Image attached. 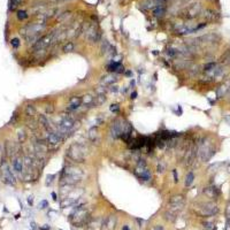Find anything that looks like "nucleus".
Returning <instances> with one entry per match:
<instances>
[{
  "label": "nucleus",
  "mask_w": 230,
  "mask_h": 230,
  "mask_svg": "<svg viewBox=\"0 0 230 230\" xmlns=\"http://www.w3.org/2000/svg\"><path fill=\"white\" fill-rule=\"evenodd\" d=\"M83 176V173L75 167H67L63 169L62 175H61V182L68 185H74L76 183H78Z\"/></svg>",
  "instance_id": "nucleus-1"
},
{
  "label": "nucleus",
  "mask_w": 230,
  "mask_h": 230,
  "mask_svg": "<svg viewBox=\"0 0 230 230\" xmlns=\"http://www.w3.org/2000/svg\"><path fill=\"white\" fill-rule=\"evenodd\" d=\"M69 220L76 227H82L84 224L88 223L89 220V212L83 206H78L77 208L74 210L73 213L69 215Z\"/></svg>",
  "instance_id": "nucleus-2"
},
{
  "label": "nucleus",
  "mask_w": 230,
  "mask_h": 230,
  "mask_svg": "<svg viewBox=\"0 0 230 230\" xmlns=\"http://www.w3.org/2000/svg\"><path fill=\"white\" fill-rule=\"evenodd\" d=\"M68 156L73 159L74 161L82 162L85 157V148L82 147L80 144H74L68 150Z\"/></svg>",
  "instance_id": "nucleus-3"
},
{
  "label": "nucleus",
  "mask_w": 230,
  "mask_h": 230,
  "mask_svg": "<svg viewBox=\"0 0 230 230\" xmlns=\"http://www.w3.org/2000/svg\"><path fill=\"white\" fill-rule=\"evenodd\" d=\"M213 154H214V150L209 146L208 144L203 143V144L200 145V148H199V157L201 158L203 161H207V160H209Z\"/></svg>",
  "instance_id": "nucleus-4"
},
{
  "label": "nucleus",
  "mask_w": 230,
  "mask_h": 230,
  "mask_svg": "<svg viewBox=\"0 0 230 230\" xmlns=\"http://www.w3.org/2000/svg\"><path fill=\"white\" fill-rule=\"evenodd\" d=\"M51 41H52V35L43 37V38H41L38 42L36 43V45H35L33 50H35L36 52H42V51H45V50H46V47H48V45L51 44Z\"/></svg>",
  "instance_id": "nucleus-5"
},
{
  "label": "nucleus",
  "mask_w": 230,
  "mask_h": 230,
  "mask_svg": "<svg viewBox=\"0 0 230 230\" xmlns=\"http://www.w3.org/2000/svg\"><path fill=\"white\" fill-rule=\"evenodd\" d=\"M1 170H2V181L6 183V184H15V178H14V175L12 174L11 169L7 165H4L1 167Z\"/></svg>",
  "instance_id": "nucleus-6"
},
{
  "label": "nucleus",
  "mask_w": 230,
  "mask_h": 230,
  "mask_svg": "<svg viewBox=\"0 0 230 230\" xmlns=\"http://www.w3.org/2000/svg\"><path fill=\"white\" fill-rule=\"evenodd\" d=\"M219 212V207L214 204H204L203 207H201V214L205 215V216H212V215H215L216 213Z\"/></svg>",
  "instance_id": "nucleus-7"
},
{
  "label": "nucleus",
  "mask_w": 230,
  "mask_h": 230,
  "mask_svg": "<svg viewBox=\"0 0 230 230\" xmlns=\"http://www.w3.org/2000/svg\"><path fill=\"white\" fill-rule=\"evenodd\" d=\"M136 174L142 181H148L151 178V173L146 168V166H137Z\"/></svg>",
  "instance_id": "nucleus-8"
},
{
  "label": "nucleus",
  "mask_w": 230,
  "mask_h": 230,
  "mask_svg": "<svg viewBox=\"0 0 230 230\" xmlns=\"http://www.w3.org/2000/svg\"><path fill=\"white\" fill-rule=\"evenodd\" d=\"M104 227V219H94L88 223L86 230H103Z\"/></svg>",
  "instance_id": "nucleus-9"
},
{
  "label": "nucleus",
  "mask_w": 230,
  "mask_h": 230,
  "mask_svg": "<svg viewBox=\"0 0 230 230\" xmlns=\"http://www.w3.org/2000/svg\"><path fill=\"white\" fill-rule=\"evenodd\" d=\"M59 127H60V130L62 132H67V131H69L74 127V121L70 117H63L62 121L60 122V126Z\"/></svg>",
  "instance_id": "nucleus-10"
},
{
  "label": "nucleus",
  "mask_w": 230,
  "mask_h": 230,
  "mask_svg": "<svg viewBox=\"0 0 230 230\" xmlns=\"http://www.w3.org/2000/svg\"><path fill=\"white\" fill-rule=\"evenodd\" d=\"M169 205H170V208L171 209H181L184 205V200L181 196L177 197H173L169 201Z\"/></svg>",
  "instance_id": "nucleus-11"
},
{
  "label": "nucleus",
  "mask_w": 230,
  "mask_h": 230,
  "mask_svg": "<svg viewBox=\"0 0 230 230\" xmlns=\"http://www.w3.org/2000/svg\"><path fill=\"white\" fill-rule=\"evenodd\" d=\"M115 224H116V218L114 215H111L108 218L104 219V230H113L115 228Z\"/></svg>",
  "instance_id": "nucleus-12"
},
{
  "label": "nucleus",
  "mask_w": 230,
  "mask_h": 230,
  "mask_svg": "<svg viewBox=\"0 0 230 230\" xmlns=\"http://www.w3.org/2000/svg\"><path fill=\"white\" fill-rule=\"evenodd\" d=\"M61 140H62V136L61 134H58V132H50L47 136V143L51 145H56Z\"/></svg>",
  "instance_id": "nucleus-13"
},
{
  "label": "nucleus",
  "mask_w": 230,
  "mask_h": 230,
  "mask_svg": "<svg viewBox=\"0 0 230 230\" xmlns=\"http://www.w3.org/2000/svg\"><path fill=\"white\" fill-rule=\"evenodd\" d=\"M83 103V100H82V98H80V97H74L70 99V106L68 107V109L69 111H75V109H77L81 104Z\"/></svg>",
  "instance_id": "nucleus-14"
},
{
  "label": "nucleus",
  "mask_w": 230,
  "mask_h": 230,
  "mask_svg": "<svg viewBox=\"0 0 230 230\" xmlns=\"http://www.w3.org/2000/svg\"><path fill=\"white\" fill-rule=\"evenodd\" d=\"M98 36H99V33L97 32V30L94 29L93 27H91V28L86 31V38H88L89 41H91V42H95V41L98 39Z\"/></svg>",
  "instance_id": "nucleus-15"
},
{
  "label": "nucleus",
  "mask_w": 230,
  "mask_h": 230,
  "mask_svg": "<svg viewBox=\"0 0 230 230\" xmlns=\"http://www.w3.org/2000/svg\"><path fill=\"white\" fill-rule=\"evenodd\" d=\"M13 168L15 169V171L22 173V170H23V162H22V159L16 158V159L13 161Z\"/></svg>",
  "instance_id": "nucleus-16"
},
{
  "label": "nucleus",
  "mask_w": 230,
  "mask_h": 230,
  "mask_svg": "<svg viewBox=\"0 0 230 230\" xmlns=\"http://www.w3.org/2000/svg\"><path fill=\"white\" fill-rule=\"evenodd\" d=\"M199 11H200V7H199V5H195L193 7H191L190 9H188L187 11V16L188 17H190V19H192V17H195L197 14L199 13Z\"/></svg>",
  "instance_id": "nucleus-17"
},
{
  "label": "nucleus",
  "mask_w": 230,
  "mask_h": 230,
  "mask_svg": "<svg viewBox=\"0 0 230 230\" xmlns=\"http://www.w3.org/2000/svg\"><path fill=\"white\" fill-rule=\"evenodd\" d=\"M165 14H166V8L162 6H158L153 9V15L157 17H162Z\"/></svg>",
  "instance_id": "nucleus-18"
},
{
  "label": "nucleus",
  "mask_w": 230,
  "mask_h": 230,
  "mask_svg": "<svg viewBox=\"0 0 230 230\" xmlns=\"http://www.w3.org/2000/svg\"><path fill=\"white\" fill-rule=\"evenodd\" d=\"M205 195L209 197V198H214L218 196V192H216V188H206L204 190Z\"/></svg>",
  "instance_id": "nucleus-19"
},
{
  "label": "nucleus",
  "mask_w": 230,
  "mask_h": 230,
  "mask_svg": "<svg viewBox=\"0 0 230 230\" xmlns=\"http://www.w3.org/2000/svg\"><path fill=\"white\" fill-rule=\"evenodd\" d=\"M121 63L120 62H112L108 67H107V70L108 72H117V69H121Z\"/></svg>",
  "instance_id": "nucleus-20"
},
{
  "label": "nucleus",
  "mask_w": 230,
  "mask_h": 230,
  "mask_svg": "<svg viewBox=\"0 0 230 230\" xmlns=\"http://www.w3.org/2000/svg\"><path fill=\"white\" fill-rule=\"evenodd\" d=\"M106 101V95L105 94H99L98 97H95V100H93V104L97 105V106H100V105H103Z\"/></svg>",
  "instance_id": "nucleus-21"
},
{
  "label": "nucleus",
  "mask_w": 230,
  "mask_h": 230,
  "mask_svg": "<svg viewBox=\"0 0 230 230\" xmlns=\"http://www.w3.org/2000/svg\"><path fill=\"white\" fill-rule=\"evenodd\" d=\"M193 179H195L193 173H189L187 175V177H185V187H190L193 183Z\"/></svg>",
  "instance_id": "nucleus-22"
},
{
  "label": "nucleus",
  "mask_w": 230,
  "mask_h": 230,
  "mask_svg": "<svg viewBox=\"0 0 230 230\" xmlns=\"http://www.w3.org/2000/svg\"><path fill=\"white\" fill-rule=\"evenodd\" d=\"M22 0H11V4H9V9L11 11H15L16 9V7L21 4Z\"/></svg>",
  "instance_id": "nucleus-23"
},
{
  "label": "nucleus",
  "mask_w": 230,
  "mask_h": 230,
  "mask_svg": "<svg viewBox=\"0 0 230 230\" xmlns=\"http://www.w3.org/2000/svg\"><path fill=\"white\" fill-rule=\"evenodd\" d=\"M74 44L73 43H67V45L63 46V52H72L74 51Z\"/></svg>",
  "instance_id": "nucleus-24"
},
{
  "label": "nucleus",
  "mask_w": 230,
  "mask_h": 230,
  "mask_svg": "<svg viewBox=\"0 0 230 230\" xmlns=\"http://www.w3.org/2000/svg\"><path fill=\"white\" fill-rule=\"evenodd\" d=\"M27 17H28V14H27V12L25 11H19L17 12V19H19V20L23 21V20H25Z\"/></svg>",
  "instance_id": "nucleus-25"
},
{
  "label": "nucleus",
  "mask_w": 230,
  "mask_h": 230,
  "mask_svg": "<svg viewBox=\"0 0 230 230\" xmlns=\"http://www.w3.org/2000/svg\"><path fill=\"white\" fill-rule=\"evenodd\" d=\"M115 81H116V78L113 77V76H107V77H104V80H103V82L105 84H112Z\"/></svg>",
  "instance_id": "nucleus-26"
},
{
  "label": "nucleus",
  "mask_w": 230,
  "mask_h": 230,
  "mask_svg": "<svg viewBox=\"0 0 230 230\" xmlns=\"http://www.w3.org/2000/svg\"><path fill=\"white\" fill-rule=\"evenodd\" d=\"M216 67V64L214 62H210V63H207V64H205V67H204V69L206 70V72H210V70H213L214 68Z\"/></svg>",
  "instance_id": "nucleus-27"
},
{
  "label": "nucleus",
  "mask_w": 230,
  "mask_h": 230,
  "mask_svg": "<svg viewBox=\"0 0 230 230\" xmlns=\"http://www.w3.org/2000/svg\"><path fill=\"white\" fill-rule=\"evenodd\" d=\"M204 228H205V230H215L216 229L215 226H214L213 223H210V222H205V223H204Z\"/></svg>",
  "instance_id": "nucleus-28"
},
{
  "label": "nucleus",
  "mask_w": 230,
  "mask_h": 230,
  "mask_svg": "<svg viewBox=\"0 0 230 230\" xmlns=\"http://www.w3.org/2000/svg\"><path fill=\"white\" fill-rule=\"evenodd\" d=\"M83 103L85 105H89V104H93V98L91 95H85V98L83 99Z\"/></svg>",
  "instance_id": "nucleus-29"
},
{
  "label": "nucleus",
  "mask_w": 230,
  "mask_h": 230,
  "mask_svg": "<svg viewBox=\"0 0 230 230\" xmlns=\"http://www.w3.org/2000/svg\"><path fill=\"white\" fill-rule=\"evenodd\" d=\"M25 113H27V115H33L35 114V108L32 107L31 105L27 106V108H25Z\"/></svg>",
  "instance_id": "nucleus-30"
},
{
  "label": "nucleus",
  "mask_w": 230,
  "mask_h": 230,
  "mask_svg": "<svg viewBox=\"0 0 230 230\" xmlns=\"http://www.w3.org/2000/svg\"><path fill=\"white\" fill-rule=\"evenodd\" d=\"M11 44L13 47H19V46H20V39H19V38H13Z\"/></svg>",
  "instance_id": "nucleus-31"
},
{
  "label": "nucleus",
  "mask_w": 230,
  "mask_h": 230,
  "mask_svg": "<svg viewBox=\"0 0 230 230\" xmlns=\"http://www.w3.org/2000/svg\"><path fill=\"white\" fill-rule=\"evenodd\" d=\"M119 109H120V107H119V105H117V104L111 105V111H112L113 113H116V112H119Z\"/></svg>",
  "instance_id": "nucleus-32"
},
{
  "label": "nucleus",
  "mask_w": 230,
  "mask_h": 230,
  "mask_svg": "<svg viewBox=\"0 0 230 230\" xmlns=\"http://www.w3.org/2000/svg\"><path fill=\"white\" fill-rule=\"evenodd\" d=\"M157 169H158V173H162V171L165 170V165H163L162 162H159Z\"/></svg>",
  "instance_id": "nucleus-33"
},
{
  "label": "nucleus",
  "mask_w": 230,
  "mask_h": 230,
  "mask_svg": "<svg viewBox=\"0 0 230 230\" xmlns=\"http://www.w3.org/2000/svg\"><path fill=\"white\" fill-rule=\"evenodd\" d=\"M47 206H48V203H47L46 200H42V201L39 203V207H41L42 209L43 208H46Z\"/></svg>",
  "instance_id": "nucleus-34"
},
{
  "label": "nucleus",
  "mask_w": 230,
  "mask_h": 230,
  "mask_svg": "<svg viewBox=\"0 0 230 230\" xmlns=\"http://www.w3.org/2000/svg\"><path fill=\"white\" fill-rule=\"evenodd\" d=\"M19 139H20V142H24L25 140V135H24V132L23 131H20L19 132Z\"/></svg>",
  "instance_id": "nucleus-35"
},
{
  "label": "nucleus",
  "mask_w": 230,
  "mask_h": 230,
  "mask_svg": "<svg viewBox=\"0 0 230 230\" xmlns=\"http://www.w3.org/2000/svg\"><path fill=\"white\" fill-rule=\"evenodd\" d=\"M226 215H227V219L230 220V203L228 205V207H227V210H226Z\"/></svg>",
  "instance_id": "nucleus-36"
},
{
  "label": "nucleus",
  "mask_w": 230,
  "mask_h": 230,
  "mask_svg": "<svg viewBox=\"0 0 230 230\" xmlns=\"http://www.w3.org/2000/svg\"><path fill=\"white\" fill-rule=\"evenodd\" d=\"M173 174H174V181H175V182H178V175H177L176 169H174V170H173Z\"/></svg>",
  "instance_id": "nucleus-37"
},
{
  "label": "nucleus",
  "mask_w": 230,
  "mask_h": 230,
  "mask_svg": "<svg viewBox=\"0 0 230 230\" xmlns=\"http://www.w3.org/2000/svg\"><path fill=\"white\" fill-rule=\"evenodd\" d=\"M152 230H165L162 228V226H156V227H153Z\"/></svg>",
  "instance_id": "nucleus-38"
},
{
  "label": "nucleus",
  "mask_w": 230,
  "mask_h": 230,
  "mask_svg": "<svg viewBox=\"0 0 230 230\" xmlns=\"http://www.w3.org/2000/svg\"><path fill=\"white\" fill-rule=\"evenodd\" d=\"M136 97H137V92L136 91H134V92L131 93V95H130V98H131V99H135Z\"/></svg>",
  "instance_id": "nucleus-39"
},
{
  "label": "nucleus",
  "mask_w": 230,
  "mask_h": 230,
  "mask_svg": "<svg viewBox=\"0 0 230 230\" xmlns=\"http://www.w3.org/2000/svg\"><path fill=\"white\" fill-rule=\"evenodd\" d=\"M28 201H29V204L31 205V204H32V197H29V199H28Z\"/></svg>",
  "instance_id": "nucleus-40"
},
{
  "label": "nucleus",
  "mask_w": 230,
  "mask_h": 230,
  "mask_svg": "<svg viewBox=\"0 0 230 230\" xmlns=\"http://www.w3.org/2000/svg\"><path fill=\"white\" fill-rule=\"evenodd\" d=\"M112 91H114V92H116V91H117V86H113V89H112Z\"/></svg>",
  "instance_id": "nucleus-41"
},
{
  "label": "nucleus",
  "mask_w": 230,
  "mask_h": 230,
  "mask_svg": "<svg viewBox=\"0 0 230 230\" xmlns=\"http://www.w3.org/2000/svg\"><path fill=\"white\" fill-rule=\"evenodd\" d=\"M52 197H53V199H54V200H56V195H55L54 192L52 193Z\"/></svg>",
  "instance_id": "nucleus-42"
},
{
  "label": "nucleus",
  "mask_w": 230,
  "mask_h": 230,
  "mask_svg": "<svg viewBox=\"0 0 230 230\" xmlns=\"http://www.w3.org/2000/svg\"><path fill=\"white\" fill-rule=\"evenodd\" d=\"M127 75H128V76H131L132 73H131V72H127Z\"/></svg>",
  "instance_id": "nucleus-43"
},
{
  "label": "nucleus",
  "mask_w": 230,
  "mask_h": 230,
  "mask_svg": "<svg viewBox=\"0 0 230 230\" xmlns=\"http://www.w3.org/2000/svg\"><path fill=\"white\" fill-rule=\"evenodd\" d=\"M122 230H129V228H128V226H124V227H123V229H122Z\"/></svg>",
  "instance_id": "nucleus-44"
}]
</instances>
